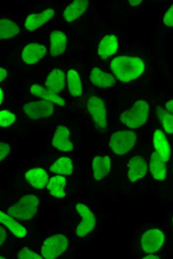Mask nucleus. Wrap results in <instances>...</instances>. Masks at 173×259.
<instances>
[{
  "label": "nucleus",
  "mask_w": 173,
  "mask_h": 259,
  "mask_svg": "<svg viewBox=\"0 0 173 259\" xmlns=\"http://www.w3.org/2000/svg\"><path fill=\"white\" fill-rule=\"evenodd\" d=\"M66 184V179L62 176L51 177L47 185V188L50 194L57 198H62L65 196L64 188Z\"/></svg>",
  "instance_id": "393cba45"
},
{
  "label": "nucleus",
  "mask_w": 173,
  "mask_h": 259,
  "mask_svg": "<svg viewBox=\"0 0 173 259\" xmlns=\"http://www.w3.org/2000/svg\"><path fill=\"white\" fill-rule=\"evenodd\" d=\"M172 222H173V218L172 219Z\"/></svg>",
  "instance_id": "ea45409f"
},
{
  "label": "nucleus",
  "mask_w": 173,
  "mask_h": 259,
  "mask_svg": "<svg viewBox=\"0 0 173 259\" xmlns=\"http://www.w3.org/2000/svg\"><path fill=\"white\" fill-rule=\"evenodd\" d=\"M165 162L156 152L152 153L150 168L153 178L156 180H164L167 175V166Z\"/></svg>",
  "instance_id": "4be33fe9"
},
{
  "label": "nucleus",
  "mask_w": 173,
  "mask_h": 259,
  "mask_svg": "<svg viewBox=\"0 0 173 259\" xmlns=\"http://www.w3.org/2000/svg\"><path fill=\"white\" fill-rule=\"evenodd\" d=\"M25 177L30 185L37 189L43 188L49 181L46 171L40 168H35L27 171Z\"/></svg>",
  "instance_id": "a211bd4d"
},
{
  "label": "nucleus",
  "mask_w": 173,
  "mask_h": 259,
  "mask_svg": "<svg viewBox=\"0 0 173 259\" xmlns=\"http://www.w3.org/2000/svg\"><path fill=\"white\" fill-rule=\"evenodd\" d=\"M45 85L47 90L54 94L62 92L65 86V73L63 71L55 68L48 75Z\"/></svg>",
  "instance_id": "2eb2a0df"
},
{
  "label": "nucleus",
  "mask_w": 173,
  "mask_h": 259,
  "mask_svg": "<svg viewBox=\"0 0 173 259\" xmlns=\"http://www.w3.org/2000/svg\"><path fill=\"white\" fill-rule=\"evenodd\" d=\"M20 29L17 25L7 18H2L0 21V39L12 38L17 34Z\"/></svg>",
  "instance_id": "cd10ccee"
},
{
  "label": "nucleus",
  "mask_w": 173,
  "mask_h": 259,
  "mask_svg": "<svg viewBox=\"0 0 173 259\" xmlns=\"http://www.w3.org/2000/svg\"><path fill=\"white\" fill-rule=\"evenodd\" d=\"M89 79L93 85L100 88L111 87L114 86L116 83L115 80L112 75L108 74L97 67L92 69Z\"/></svg>",
  "instance_id": "dca6fc26"
},
{
  "label": "nucleus",
  "mask_w": 173,
  "mask_h": 259,
  "mask_svg": "<svg viewBox=\"0 0 173 259\" xmlns=\"http://www.w3.org/2000/svg\"><path fill=\"white\" fill-rule=\"evenodd\" d=\"M68 243V240L65 236L62 234L53 235L44 241L41 253L45 259H55L66 251Z\"/></svg>",
  "instance_id": "39448f33"
},
{
  "label": "nucleus",
  "mask_w": 173,
  "mask_h": 259,
  "mask_svg": "<svg viewBox=\"0 0 173 259\" xmlns=\"http://www.w3.org/2000/svg\"><path fill=\"white\" fill-rule=\"evenodd\" d=\"M10 151L9 145L3 142L0 143V160H3L9 153Z\"/></svg>",
  "instance_id": "473e14b6"
},
{
  "label": "nucleus",
  "mask_w": 173,
  "mask_h": 259,
  "mask_svg": "<svg viewBox=\"0 0 173 259\" xmlns=\"http://www.w3.org/2000/svg\"><path fill=\"white\" fill-rule=\"evenodd\" d=\"M54 14L55 12L52 8L30 14L26 17L24 26L29 31H33L49 20Z\"/></svg>",
  "instance_id": "4468645a"
},
{
  "label": "nucleus",
  "mask_w": 173,
  "mask_h": 259,
  "mask_svg": "<svg viewBox=\"0 0 173 259\" xmlns=\"http://www.w3.org/2000/svg\"><path fill=\"white\" fill-rule=\"evenodd\" d=\"M7 76V71L5 69L0 67V81L1 82Z\"/></svg>",
  "instance_id": "c9c22d12"
},
{
  "label": "nucleus",
  "mask_w": 173,
  "mask_h": 259,
  "mask_svg": "<svg viewBox=\"0 0 173 259\" xmlns=\"http://www.w3.org/2000/svg\"><path fill=\"white\" fill-rule=\"evenodd\" d=\"M46 50V47L41 44L29 43L22 51V59L27 64L36 63L45 56Z\"/></svg>",
  "instance_id": "f8f14e48"
},
{
  "label": "nucleus",
  "mask_w": 173,
  "mask_h": 259,
  "mask_svg": "<svg viewBox=\"0 0 173 259\" xmlns=\"http://www.w3.org/2000/svg\"><path fill=\"white\" fill-rule=\"evenodd\" d=\"M87 108L96 125L100 129L105 128L106 111L102 100L96 96H91L87 101Z\"/></svg>",
  "instance_id": "1a4fd4ad"
},
{
  "label": "nucleus",
  "mask_w": 173,
  "mask_h": 259,
  "mask_svg": "<svg viewBox=\"0 0 173 259\" xmlns=\"http://www.w3.org/2000/svg\"><path fill=\"white\" fill-rule=\"evenodd\" d=\"M87 0H76L70 3L63 12V17L68 22H72L83 14L87 8Z\"/></svg>",
  "instance_id": "f3484780"
},
{
  "label": "nucleus",
  "mask_w": 173,
  "mask_h": 259,
  "mask_svg": "<svg viewBox=\"0 0 173 259\" xmlns=\"http://www.w3.org/2000/svg\"><path fill=\"white\" fill-rule=\"evenodd\" d=\"M164 241V234L161 230L152 229L143 234L141 239V248L147 253H154L160 249Z\"/></svg>",
  "instance_id": "6e6552de"
},
{
  "label": "nucleus",
  "mask_w": 173,
  "mask_h": 259,
  "mask_svg": "<svg viewBox=\"0 0 173 259\" xmlns=\"http://www.w3.org/2000/svg\"><path fill=\"white\" fill-rule=\"evenodd\" d=\"M149 112V106L144 100L136 101L129 110L125 111L120 116V120L126 127L137 129L147 121Z\"/></svg>",
  "instance_id": "f03ea898"
},
{
  "label": "nucleus",
  "mask_w": 173,
  "mask_h": 259,
  "mask_svg": "<svg viewBox=\"0 0 173 259\" xmlns=\"http://www.w3.org/2000/svg\"><path fill=\"white\" fill-rule=\"evenodd\" d=\"M17 258L19 259H42L39 255L26 248H23L18 253Z\"/></svg>",
  "instance_id": "7c9ffc66"
},
{
  "label": "nucleus",
  "mask_w": 173,
  "mask_h": 259,
  "mask_svg": "<svg viewBox=\"0 0 173 259\" xmlns=\"http://www.w3.org/2000/svg\"><path fill=\"white\" fill-rule=\"evenodd\" d=\"M110 68L118 80L128 82L142 74L145 65L138 57L121 56L112 59Z\"/></svg>",
  "instance_id": "f257e3e1"
},
{
  "label": "nucleus",
  "mask_w": 173,
  "mask_h": 259,
  "mask_svg": "<svg viewBox=\"0 0 173 259\" xmlns=\"http://www.w3.org/2000/svg\"><path fill=\"white\" fill-rule=\"evenodd\" d=\"M110 159L108 156L95 157L92 164L94 178L96 180L103 178L110 172Z\"/></svg>",
  "instance_id": "aec40b11"
},
{
  "label": "nucleus",
  "mask_w": 173,
  "mask_h": 259,
  "mask_svg": "<svg viewBox=\"0 0 173 259\" xmlns=\"http://www.w3.org/2000/svg\"><path fill=\"white\" fill-rule=\"evenodd\" d=\"M0 222L5 225L17 238L24 237L26 234L25 228L16 222L12 216L0 211Z\"/></svg>",
  "instance_id": "b1692460"
},
{
  "label": "nucleus",
  "mask_w": 173,
  "mask_h": 259,
  "mask_svg": "<svg viewBox=\"0 0 173 259\" xmlns=\"http://www.w3.org/2000/svg\"><path fill=\"white\" fill-rule=\"evenodd\" d=\"M52 142L53 145L60 151H70L73 149L70 132L67 128L63 126L57 127Z\"/></svg>",
  "instance_id": "9b49d317"
},
{
  "label": "nucleus",
  "mask_w": 173,
  "mask_h": 259,
  "mask_svg": "<svg viewBox=\"0 0 173 259\" xmlns=\"http://www.w3.org/2000/svg\"><path fill=\"white\" fill-rule=\"evenodd\" d=\"M163 21L166 26L173 27V4L166 12Z\"/></svg>",
  "instance_id": "2f4dec72"
},
{
  "label": "nucleus",
  "mask_w": 173,
  "mask_h": 259,
  "mask_svg": "<svg viewBox=\"0 0 173 259\" xmlns=\"http://www.w3.org/2000/svg\"><path fill=\"white\" fill-rule=\"evenodd\" d=\"M39 203V199L36 196L26 195L10 206L7 213L20 221L29 220L36 213Z\"/></svg>",
  "instance_id": "7ed1b4c3"
},
{
  "label": "nucleus",
  "mask_w": 173,
  "mask_h": 259,
  "mask_svg": "<svg viewBox=\"0 0 173 259\" xmlns=\"http://www.w3.org/2000/svg\"><path fill=\"white\" fill-rule=\"evenodd\" d=\"M30 92L34 96L54 103L60 106L63 107L65 105V101L62 97L50 92L46 88L39 85H32L30 87Z\"/></svg>",
  "instance_id": "5701e85b"
},
{
  "label": "nucleus",
  "mask_w": 173,
  "mask_h": 259,
  "mask_svg": "<svg viewBox=\"0 0 173 259\" xmlns=\"http://www.w3.org/2000/svg\"><path fill=\"white\" fill-rule=\"evenodd\" d=\"M153 143L156 152L165 162L169 160L171 156V148L164 132L157 130L154 134Z\"/></svg>",
  "instance_id": "ddd939ff"
},
{
  "label": "nucleus",
  "mask_w": 173,
  "mask_h": 259,
  "mask_svg": "<svg viewBox=\"0 0 173 259\" xmlns=\"http://www.w3.org/2000/svg\"><path fill=\"white\" fill-rule=\"evenodd\" d=\"M166 108L168 111L173 115V100H170L166 103Z\"/></svg>",
  "instance_id": "f704fd0d"
},
{
  "label": "nucleus",
  "mask_w": 173,
  "mask_h": 259,
  "mask_svg": "<svg viewBox=\"0 0 173 259\" xmlns=\"http://www.w3.org/2000/svg\"><path fill=\"white\" fill-rule=\"evenodd\" d=\"M159 119L168 133H173V115L160 106L157 108Z\"/></svg>",
  "instance_id": "c85d7f7f"
},
{
  "label": "nucleus",
  "mask_w": 173,
  "mask_h": 259,
  "mask_svg": "<svg viewBox=\"0 0 173 259\" xmlns=\"http://www.w3.org/2000/svg\"><path fill=\"white\" fill-rule=\"evenodd\" d=\"M67 38L61 31H53L50 34V54L52 57L63 53L67 45Z\"/></svg>",
  "instance_id": "412c9836"
},
{
  "label": "nucleus",
  "mask_w": 173,
  "mask_h": 259,
  "mask_svg": "<svg viewBox=\"0 0 173 259\" xmlns=\"http://www.w3.org/2000/svg\"><path fill=\"white\" fill-rule=\"evenodd\" d=\"M143 259H159V257L156 255L150 254L149 255L146 256Z\"/></svg>",
  "instance_id": "4c0bfd02"
},
{
  "label": "nucleus",
  "mask_w": 173,
  "mask_h": 259,
  "mask_svg": "<svg viewBox=\"0 0 173 259\" xmlns=\"http://www.w3.org/2000/svg\"><path fill=\"white\" fill-rule=\"evenodd\" d=\"M15 120V115L7 110L0 112V125L1 127H6L11 125Z\"/></svg>",
  "instance_id": "c756f323"
},
{
  "label": "nucleus",
  "mask_w": 173,
  "mask_h": 259,
  "mask_svg": "<svg viewBox=\"0 0 173 259\" xmlns=\"http://www.w3.org/2000/svg\"><path fill=\"white\" fill-rule=\"evenodd\" d=\"M130 4L132 6H136L140 4L141 2V0H128Z\"/></svg>",
  "instance_id": "e433bc0d"
},
{
  "label": "nucleus",
  "mask_w": 173,
  "mask_h": 259,
  "mask_svg": "<svg viewBox=\"0 0 173 259\" xmlns=\"http://www.w3.org/2000/svg\"><path fill=\"white\" fill-rule=\"evenodd\" d=\"M148 164L146 160L140 155L130 158L128 163V178L131 182H135L147 174Z\"/></svg>",
  "instance_id": "9d476101"
},
{
  "label": "nucleus",
  "mask_w": 173,
  "mask_h": 259,
  "mask_svg": "<svg viewBox=\"0 0 173 259\" xmlns=\"http://www.w3.org/2000/svg\"><path fill=\"white\" fill-rule=\"evenodd\" d=\"M136 140V134L134 131L120 130L111 135L109 145L115 153L123 155L132 149Z\"/></svg>",
  "instance_id": "20e7f679"
},
{
  "label": "nucleus",
  "mask_w": 173,
  "mask_h": 259,
  "mask_svg": "<svg viewBox=\"0 0 173 259\" xmlns=\"http://www.w3.org/2000/svg\"><path fill=\"white\" fill-rule=\"evenodd\" d=\"M118 43L114 35L104 36L98 45V54L102 60H105L114 54L117 51Z\"/></svg>",
  "instance_id": "6ab92c4d"
},
{
  "label": "nucleus",
  "mask_w": 173,
  "mask_h": 259,
  "mask_svg": "<svg viewBox=\"0 0 173 259\" xmlns=\"http://www.w3.org/2000/svg\"><path fill=\"white\" fill-rule=\"evenodd\" d=\"M50 170L53 173L62 175L71 174L73 171L72 161L68 157H61L51 166Z\"/></svg>",
  "instance_id": "bb28decb"
},
{
  "label": "nucleus",
  "mask_w": 173,
  "mask_h": 259,
  "mask_svg": "<svg viewBox=\"0 0 173 259\" xmlns=\"http://www.w3.org/2000/svg\"><path fill=\"white\" fill-rule=\"evenodd\" d=\"M0 245H1L6 239V232L3 227L0 226Z\"/></svg>",
  "instance_id": "72a5a7b5"
},
{
  "label": "nucleus",
  "mask_w": 173,
  "mask_h": 259,
  "mask_svg": "<svg viewBox=\"0 0 173 259\" xmlns=\"http://www.w3.org/2000/svg\"><path fill=\"white\" fill-rule=\"evenodd\" d=\"M0 104H1L2 102H3V98H4V95L3 91L2 90L1 88L0 89Z\"/></svg>",
  "instance_id": "58836bf2"
},
{
  "label": "nucleus",
  "mask_w": 173,
  "mask_h": 259,
  "mask_svg": "<svg viewBox=\"0 0 173 259\" xmlns=\"http://www.w3.org/2000/svg\"><path fill=\"white\" fill-rule=\"evenodd\" d=\"M76 209L81 217L80 223L76 229V234L79 237H84L94 228L95 218L91 210L84 204H77Z\"/></svg>",
  "instance_id": "0eeeda50"
},
{
  "label": "nucleus",
  "mask_w": 173,
  "mask_h": 259,
  "mask_svg": "<svg viewBox=\"0 0 173 259\" xmlns=\"http://www.w3.org/2000/svg\"><path fill=\"white\" fill-rule=\"evenodd\" d=\"M54 110L53 104L46 100L29 102L23 106L24 113L32 119L50 117L53 114Z\"/></svg>",
  "instance_id": "423d86ee"
},
{
  "label": "nucleus",
  "mask_w": 173,
  "mask_h": 259,
  "mask_svg": "<svg viewBox=\"0 0 173 259\" xmlns=\"http://www.w3.org/2000/svg\"><path fill=\"white\" fill-rule=\"evenodd\" d=\"M67 81L69 90L73 97L80 96L82 94L81 79L77 71L69 70L67 73Z\"/></svg>",
  "instance_id": "a878e982"
}]
</instances>
